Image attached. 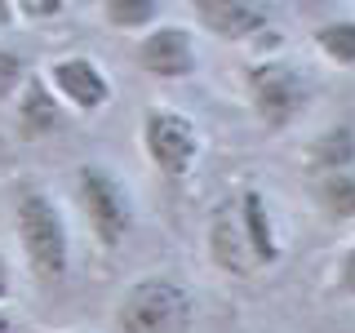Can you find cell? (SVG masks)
I'll list each match as a JSON object with an SVG mask.
<instances>
[{
	"label": "cell",
	"instance_id": "1",
	"mask_svg": "<svg viewBox=\"0 0 355 333\" xmlns=\"http://www.w3.org/2000/svg\"><path fill=\"white\" fill-rule=\"evenodd\" d=\"M14 231L27 271L40 284H58L71 271V227L62 218V205L36 182L14 187Z\"/></svg>",
	"mask_w": 355,
	"mask_h": 333
},
{
	"label": "cell",
	"instance_id": "2",
	"mask_svg": "<svg viewBox=\"0 0 355 333\" xmlns=\"http://www.w3.org/2000/svg\"><path fill=\"white\" fill-rule=\"evenodd\" d=\"M196 293L178 275H138L116 302V333H191Z\"/></svg>",
	"mask_w": 355,
	"mask_h": 333
},
{
	"label": "cell",
	"instance_id": "3",
	"mask_svg": "<svg viewBox=\"0 0 355 333\" xmlns=\"http://www.w3.org/2000/svg\"><path fill=\"white\" fill-rule=\"evenodd\" d=\"M76 200H80V214L89 236L98 240V249H120L133 236V222H138V205L133 191L125 187V178L107 164H80L76 169Z\"/></svg>",
	"mask_w": 355,
	"mask_h": 333
},
{
	"label": "cell",
	"instance_id": "4",
	"mask_svg": "<svg viewBox=\"0 0 355 333\" xmlns=\"http://www.w3.org/2000/svg\"><path fill=\"white\" fill-rule=\"evenodd\" d=\"M244 94H249V107L258 116V125L280 133L297 116H306L311 98H315V85H311V76L302 67L280 62V58H262V62L244 67Z\"/></svg>",
	"mask_w": 355,
	"mask_h": 333
},
{
	"label": "cell",
	"instance_id": "5",
	"mask_svg": "<svg viewBox=\"0 0 355 333\" xmlns=\"http://www.w3.org/2000/svg\"><path fill=\"white\" fill-rule=\"evenodd\" d=\"M138 138H142V151H147L151 169L160 178H169V182H182L200 160L196 120L182 116V111H173V107H147L142 111Z\"/></svg>",
	"mask_w": 355,
	"mask_h": 333
},
{
	"label": "cell",
	"instance_id": "6",
	"mask_svg": "<svg viewBox=\"0 0 355 333\" xmlns=\"http://www.w3.org/2000/svg\"><path fill=\"white\" fill-rule=\"evenodd\" d=\"M44 85L53 89V98L67 107V111H80V116H94V111H103L111 103V80L107 71L98 67L89 53H62V58L49 62V71H44Z\"/></svg>",
	"mask_w": 355,
	"mask_h": 333
},
{
	"label": "cell",
	"instance_id": "7",
	"mask_svg": "<svg viewBox=\"0 0 355 333\" xmlns=\"http://www.w3.org/2000/svg\"><path fill=\"white\" fill-rule=\"evenodd\" d=\"M133 58H138V67L151 71L155 80H187L200 67L196 36L187 27H178V22H155L147 36H138Z\"/></svg>",
	"mask_w": 355,
	"mask_h": 333
},
{
	"label": "cell",
	"instance_id": "8",
	"mask_svg": "<svg viewBox=\"0 0 355 333\" xmlns=\"http://www.w3.org/2000/svg\"><path fill=\"white\" fill-rule=\"evenodd\" d=\"M236 227L244 236V249H249L253 266H275L284 258L280 231H275V218H271V200L258 187H244L236 196Z\"/></svg>",
	"mask_w": 355,
	"mask_h": 333
},
{
	"label": "cell",
	"instance_id": "9",
	"mask_svg": "<svg viewBox=\"0 0 355 333\" xmlns=\"http://www.w3.org/2000/svg\"><path fill=\"white\" fill-rule=\"evenodd\" d=\"M196 22L218 40H231V44H249L258 40L271 18H266L262 5H249V0H196Z\"/></svg>",
	"mask_w": 355,
	"mask_h": 333
},
{
	"label": "cell",
	"instance_id": "10",
	"mask_svg": "<svg viewBox=\"0 0 355 333\" xmlns=\"http://www.w3.org/2000/svg\"><path fill=\"white\" fill-rule=\"evenodd\" d=\"M14 125L22 138H49L67 125V107L53 98V89L44 85V76H27V85L14 98Z\"/></svg>",
	"mask_w": 355,
	"mask_h": 333
},
{
	"label": "cell",
	"instance_id": "11",
	"mask_svg": "<svg viewBox=\"0 0 355 333\" xmlns=\"http://www.w3.org/2000/svg\"><path fill=\"white\" fill-rule=\"evenodd\" d=\"M306 169L315 178L355 169V120H333L306 142Z\"/></svg>",
	"mask_w": 355,
	"mask_h": 333
},
{
	"label": "cell",
	"instance_id": "12",
	"mask_svg": "<svg viewBox=\"0 0 355 333\" xmlns=\"http://www.w3.org/2000/svg\"><path fill=\"white\" fill-rule=\"evenodd\" d=\"M209 258H214V266L227 271V275H253L258 271L253 258H249V249H244L236 214H214V222H209Z\"/></svg>",
	"mask_w": 355,
	"mask_h": 333
},
{
	"label": "cell",
	"instance_id": "13",
	"mask_svg": "<svg viewBox=\"0 0 355 333\" xmlns=\"http://www.w3.org/2000/svg\"><path fill=\"white\" fill-rule=\"evenodd\" d=\"M311 200L329 222H355V169L324 173L311 187Z\"/></svg>",
	"mask_w": 355,
	"mask_h": 333
},
{
	"label": "cell",
	"instance_id": "14",
	"mask_svg": "<svg viewBox=\"0 0 355 333\" xmlns=\"http://www.w3.org/2000/svg\"><path fill=\"white\" fill-rule=\"evenodd\" d=\"M315 49L333 67H355V18H329L315 27Z\"/></svg>",
	"mask_w": 355,
	"mask_h": 333
},
{
	"label": "cell",
	"instance_id": "15",
	"mask_svg": "<svg viewBox=\"0 0 355 333\" xmlns=\"http://www.w3.org/2000/svg\"><path fill=\"white\" fill-rule=\"evenodd\" d=\"M155 18H160V0H107L103 5V22L116 31H142L147 36Z\"/></svg>",
	"mask_w": 355,
	"mask_h": 333
},
{
	"label": "cell",
	"instance_id": "16",
	"mask_svg": "<svg viewBox=\"0 0 355 333\" xmlns=\"http://www.w3.org/2000/svg\"><path fill=\"white\" fill-rule=\"evenodd\" d=\"M27 58H22L18 49H9V44H0V107L5 103H14L18 98V89L27 85Z\"/></svg>",
	"mask_w": 355,
	"mask_h": 333
},
{
	"label": "cell",
	"instance_id": "17",
	"mask_svg": "<svg viewBox=\"0 0 355 333\" xmlns=\"http://www.w3.org/2000/svg\"><path fill=\"white\" fill-rule=\"evenodd\" d=\"M333 293L355 298V240L338 253V266H333Z\"/></svg>",
	"mask_w": 355,
	"mask_h": 333
},
{
	"label": "cell",
	"instance_id": "18",
	"mask_svg": "<svg viewBox=\"0 0 355 333\" xmlns=\"http://www.w3.org/2000/svg\"><path fill=\"white\" fill-rule=\"evenodd\" d=\"M62 9H67L62 0H18L14 14H18V18H58Z\"/></svg>",
	"mask_w": 355,
	"mask_h": 333
},
{
	"label": "cell",
	"instance_id": "19",
	"mask_svg": "<svg viewBox=\"0 0 355 333\" xmlns=\"http://www.w3.org/2000/svg\"><path fill=\"white\" fill-rule=\"evenodd\" d=\"M9 298H14V262L0 249V302H9Z\"/></svg>",
	"mask_w": 355,
	"mask_h": 333
},
{
	"label": "cell",
	"instance_id": "20",
	"mask_svg": "<svg viewBox=\"0 0 355 333\" xmlns=\"http://www.w3.org/2000/svg\"><path fill=\"white\" fill-rule=\"evenodd\" d=\"M9 22H18V14H14V5H9V0H0V27H9Z\"/></svg>",
	"mask_w": 355,
	"mask_h": 333
},
{
	"label": "cell",
	"instance_id": "21",
	"mask_svg": "<svg viewBox=\"0 0 355 333\" xmlns=\"http://www.w3.org/2000/svg\"><path fill=\"white\" fill-rule=\"evenodd\" d=\"M14 329H18V325H14V320L5 316V311H0V333H14Z\"/></svg>",
	"mask_w": 355,
	"mask_h": 333
},
{
	"label": "cell",
	"instance_id": "22",
	"mask_svg": "<svg viewBox=\"0 0 355 333\" xmlns=\"http://www.w3.org/2000/svg\"><path fill=\"white\" fill-rule=\"evenodd\" d=\"M76 333H85V329H76Z\"/></svg>",
	"mask_w": 355,
	"mask_h": 333
}]
</instances>
